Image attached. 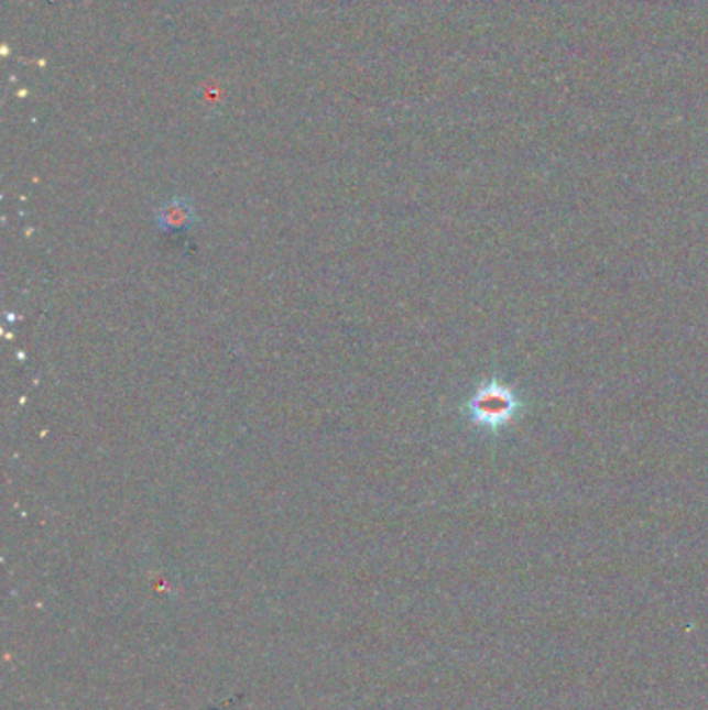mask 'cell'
<instances>
[{"label": "cell", "instance_id": "6da1fadb", "mask_svg": "<svg viewBox=\"0 0 708 710\" xmlns=\"http://www.w3.org/2000/svg\"><path fill=\"white\" fill-rule=\"evenodd\" d=\"M464 412L476 428L497 435L522 416L524 400L509 384L489 379L478 384L472 397L466 401Z\"/></svg>", "mask_w": 708, "mask_h": 710}, {"label": "cell", "instance_id": "7a4b0ae2", "mask_svg": "<svg viewBox=\"0 0 708 710\" xmlns=\"http://www.w3.org/2000/svg\"><path fill=\"white\" fill-rule=\"evenodd\" d=\"M194 219H196L194 206L185 198L164 201L156 212V222L163 231H183V229L192 227Z\"/></svg>", "mask_w": 708, "mask_h": 710}]
</instances>
